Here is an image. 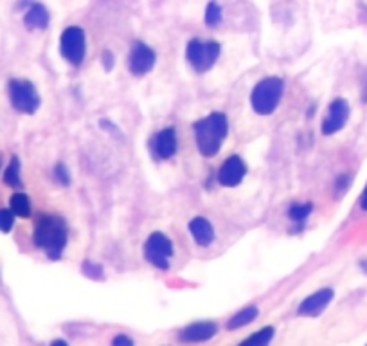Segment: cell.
<instances>
[{"mask_svg":"<svg viewBox=\"0 0 367 346\" xmlns=\"http://www.w3.org/2000/svg\"><path fill=\"white\" fill-rule=\"evenodd\" d=\"M67 238L68 230L62 217L47 213L38 214L33 231L34 247L42 249L51 260H58L67 245Z\"/></svg>","mask_w":367,"mask_h":346,"instance_id":"1","label":"cell"},{"mask_svg":"<svg viewBox=\"0 0 367 346\" xmlns=\"http://www.w3.org/2000/svg\"><path fill=\"white\" fill-rule=\"evenodd\" d=\"M194 143L203 157H214L222 148L223 139L229 134L227 116L223 112H213L199 119L193 125Z\"/></svg>","mask_w":367,"mask_h":346,"instance_id":"2","label":"cell"},{"mask_svg":"<svg viewBox=\"0 0 367 346\" xmlns=\"http://www.w3.org/2000/svg\"><path fill=\"white\" fill-rule=\"evenodd\" d=\"M283 92H285V83L281 78L270 76V78L261 79L256 87L252 88V110L260 116H270L275 108L279 107Z\"/></svg>","mask_w":367,"mask_h":346,"instance_id":"3","label":"cell"},{"mask_svg":"<svg viewBox=\"0 0 367 346\" xmlns=\"http://www.w3.org/2000/svg\"><path fill=\"white\" fill-rule=\"evenodd\" d=\"M8 98H10L11 107L25 116H33L42 105V98L34 83L24 78H11L8 82Z\"/></svg>","mask_w":367,"mask_h":346,"instance_id":"4","label":"cell"},{"mask_svg":"<svg viewBox=\"0 0 367 346\" xmlns=\"http://www.w3.org/2000/svg\"><path fill=\"white\" fill-rule=\"evenodd\" d=\"M220 53H222V47L214 40L194 38L186 47V58L199 74L207 73L209 69H213L220 58Z\"/></svg>","mask_w":367,"mask_h":346,"instance_id":"5","label":"cell"},{"mask_svg":"<svg viewBox=\"0 0 367 346\" xmlns=\"http://www.w3.org/2000/svg\"><path fill=\"white\" fill-rule=\"evenodd\" d=\"M60 51L68 64L76 65V67L83 64L85 54H87V44H85V33L81 27L71 25L63 31L60 36Z\"/></svg>","mask_w":367,"mask_h":346,"instance_id":"6","label":"cell"},{"mask_svg":"<svg viewBox=\"0 0 367 346\" xmlns=\"http://www.w3.org/2000/svg\"><path fill=\"white\" fill-rule=\"evenodd\" d=\"M173 256V242L164 233H151L144 244V258L148 264L157 269L169 267V260Z\"/></svg>","mask_w":367,"mask_h":346,"instance_id":"7","label":"cell"},{"mask_svg":"<svg viewBox=\"0 0 367 346\" xmlns=\"http://www.w3.org/2000/svg\"><path fill=\"white\" fill-rule=\"evenodd\" d=\"M177 148H179V141H177V132H175L173 127L162 128L160 132L151 137L150 150L153 159H157V161L171 159L177 153Z\"/></svg>","mask_w":367,"mask_h":346,"instance_id":"8","label":"cell"},{"mask_svg":"<svg viewBox=\"0 0 367 346\" xmlns=\"http://www.w3.org/2000/svg\"><path fill=\"white\" fill-rule=\"evenodd\" d=\"M155 51L144 44V42H136L128 56V69L134 76H144L155 67Z\"/></svg>","mask_w":367,"mask_h":346,"instance_id":"9","label":"cell"},{"mask_svg":"<svg viewBox=\"0 0 367 346\" xmlns=\"http://www.w3.org/2000/svg\"><path fill=\"white\" fill-rule=\"evenodd\" d=\"M349 119V105L346 99L337 98L331 101L328 108V114L322 121V134L324 136H333L338 130H342L346 127V123Z\"/></svg>","mask_w":367,"mask_h":346,"instance_id":"10","label":"cell"},{"mask_svg":"<svg viewBox=\"0 0 367 346\" xmlns=\"http://www.w3.org/2000/svg\"><path fill=\"white\" fill-rule=\"evenodd\" d=\"M246 166L240 156H231L218 171V182L225 188H234L245 179Z\"/></svg>","mask_w":367,"mask_h":346,"instance_id":"11","label":"cell"},{"mask_svg":"<svg viewBox=\"0 0 367 346\" xmlns=\"http://www.w3.org/2000/svg\"><path fill=\"white\" fill-rule=\"evenodd\" d=\"M331 299H333V288L324 287L320 288V291H317L315 294H312V296L306 297L305 301L299 305V310H297V312H299L301 316H319L324 308L331 303Z\"/></svg>","mask_w":367,"mask_h":346,"instance_id":"12","label":"cell"},{"mask_svg":"<svg viewBox=\"0 0 367 346\" xmlns=\"http://www.w3.org/2000/svg\"><path fill=\"white\" fill-rule=\"evenodd\" d=\"M216 332H218L216 323L199 321L184 328V330L180 332L179 339L184 343H203L209 341V339H213V337L216 336Z\"/></svg>","mask_w":367,"mask_h":346,"instance_id":"13","label":"cell"},{"mask_svg":"<svg viewBox=\"0 0 367 346\" xmlns=\"http://www.w3.org/2000/svg\"><path fill=\"white\" fill-rule=\"evenodd\" d=\"M51 15H49L47 8L38 2H31L24 13V25L29 31H44L49 27Z\"/></svg>","mask_w":367,"mask_h":346,"instance_id":"14","label":"cell"},{"mask_svg":"<svg viewBox=\"0 0 367 346\" xmlns=\"http://www.w3.org/2000/svg\"><path fill=\"white\" fill-rule=\"evenodd\" d=\"M189 233L200 247H209L214 242V227L207 219L203 217H194L189 222Z\"/></svg>","mask_w":367,"mask_h":346,"instance_id":"15","label":"cell"},{"mask_svg":"<svg viewBox=\"0 0 367 346\" xmlns=\"http://www.w3.org/2000/svg\"><path fill=\"white\" fill-rule=\"evenodd\" d=\"M2 181L5 186H10L11 190H22L24 188V181H22V162L16 156H13L4 168L2 173Z\"/></svg>","mask_w":367,"mask_h":346,"instance_id":"16","label":"cell"},{"mask_svg":"<svg viewBox=\"0 0 367 346\" xmlns=\"http://www.w3.org/2000/svg\"><path fill=\"white\" fill-rule=\"evenodd\" d=\"M10 210L16 214V219H31L33 208H31L29 195H25L24 191L16 190L10 197Z\"/></svg>","mask_w":367,"mask_h":346,"instance_id":"17","label":"cell"},{"mask_svg":"<svg viewBox=\"0 0 367 346\" xmlns=\"http://www.w3.org/2000/svg\"><path fill=\"white\" fill-rule=\"evenodd\" d=\"M257 314H260V310H257L256 307L243 308V310H240V312L234 314V316H232L231 319H229L227 328H229V330H238V328L246 327L249 323H252L254 319H256Z\"/></svg>","mask_w":367,"mask_h":346,"instance_id":"18","label":"cell"},{"mask_svg":"<svg viewBox=\"0 0 367 346\" xmlns=\"http://www.w3.org/2000/svg\"><path fill=\"white\" fill-rule=\"evenodd\" d=\"M314 211V204L312 202H305V204H292L290 210H288V219L295 224H303L306 219L309 217V213Z\"/></svg>","mask_w":367,"mask_h":346,"instance_id":"19","label":"cell"},{"mask_svg":"<svg viewBox=\"0 0 367 346\" xmlns=\"http://www.w3.org/2000/svg\"><path fill=\"white\" fill-rule=\"evenodd\" d=\"M223 20V11L220 8L218 2H209L207 8H205V25L207 27H218V25L222 24Z\"/></svg>","mask_w":367,"mask_h":346,"instance_id":"20","label":"cell"},{"mask_svg":"<svg viewBox=\"0 0 367 346\" xmlns=\"http://www.w3.org/2000/svg\"><path fill=\"white\" fill-rule=\"evenodd\" d=\"M274 327H266L263 330L256 332L254 336L246 337L243 345H256V346H265L272 341V337H274Z\"/></svg>","mask_w":367,"mask_h":346,"instance_id":"21","label":"cell"},{"mask_svg":"<svg viewBox=\"0 0 367 346\" xmlns=\"http://www.w3.org/2000/svg\"><path fill=\"white\" fill-rule=\"evenodd\" d=\"M16 214L10 208H0V233H11L15 227Z\"/></svg>","mask_w":367,"mask_h":346,"instance_id":"22","label":"cell"},{"mask_svg":"<svg viewBox=\"0 0 367 346\" xmlns=\"http://www.w3.org/2000/svg\"><path fill=\"white\" fill-rule=\"evenodd\" d=\"M53 179L56 182H58L60 186H68V184H71V175H68L67 166L63 164V162H58V164L54 166Z\"/></svg>","mask_w":367,"mask_h":346,"instance_id":"23","label":"cell"},{"mask_svg":"<svg viewBox=\"0 0 367 346\" xmlns=\"http://www.w3.org/2000/svg\"><path fill=\"white\" fill-rule=\"evenodd\" d=\"M83 273L90 276V278H103V269L99 265L92 264V262H85L83 265Z\"/></svg>","mask_w":367,"mask_h":346,"instance_id":"24","label":"cell"},{"mask_svg":"<svg viewBox=\"0 0 367 346\" xmlns=\"http://www.w3.org/2000/svg\"><path fill=\"white\" fill-rule=\"evenodd\" d=\"M101 62H103V67H105V71H112V67H114V64H116V60H114V54H112V51H105V53H103Z\"/></svg>","mask_w":367,"mask_h":346,"instance_id":"25","label":"cell"},{"mask_svg":"<svg viewBox=\"0 0 367 346\" xmlns=\"http://www.w3.org/2000/svg\"><path fill=\"white\" fill-rule=\"evenodd\" d=\"M348 186H349V175L338 177V181H337V193L338 195L348 190Z\"/></svg>","mask_w":367,"mask_h":346,"instance_id":"26","label":"cell"},{"mask_svg":"<svg viewBox=\"0 0 367 346\" xmlns=\"http://www.w3.org/2000/svg\"><path fill=\"white\" fill-rule=\"evenodd\" d=\"M112 345H128V346H134V339H130V337H126V336H117L112 339Z\"/></svg>","mask_w":367,"mask_h":346,"instance_id":"27","label":"cell"},{"mask_svg":"<svg viewBox=\"0 0 367 346\" xmlns=\"http://www.w3.org/2000/svg\"><path fill=\"white\" fill-rule=\"evenodd\" d=\"M360 208H362L364 211H367V186L366 190H364L362 197H360Z\"/></svg>","mask_w":367,"mask_h":346,"instance_id":"28","label":"cell"},{"mask_svg":"<svg viewBox=\"0 0 367 346\" xmlns=\"http://www.w3.org/2000/svg\"><path fill=\"white\" fill-rule=\"evenodd\" d=\"M53 345H63V346H67V341H53Z\"/></svg>","mask_w":367,"mask_h":346,"instance_id":"29","label":"cell"},{"mask_svg":"<svg viewBox=\"0 0 367 346\" xmlns=\"http://www.w3.org/2000/svg\"><path fill=\"white\" fill-rule=\"evenodd\" d=\"M360 267H362L364 271H366V273H367V260H364L362 264H360Z\"/></svg>","mask_w":367,"mask_h":346,"instance_id":"30","label":"cell"},{"mask_svg":"<svg viewBox=\"0 0 367 346\" xmlns=\"http://www.w3.org/2000/svg\"><path fill=\"white\" fill-rule=\"evenodd\" d=\"M364 101L367 103V87H366V92H364Z\"/></svg>","mask_w":367,"mask_h":346,"instance_id":"31","label":"cell"},{"mask_svg":"<svg viewBox=\"0 0 367 346\" xmlns=\"http://www.w3.org/2000/svg\"><path fill=\"white\" fill-rule=\"evenodd\" d=\"M0 171H2V157H0Z\"/></svg>","mask_w":367,"mask_h":346,"instance_id":"32","label":"cell"}]
</instances>
